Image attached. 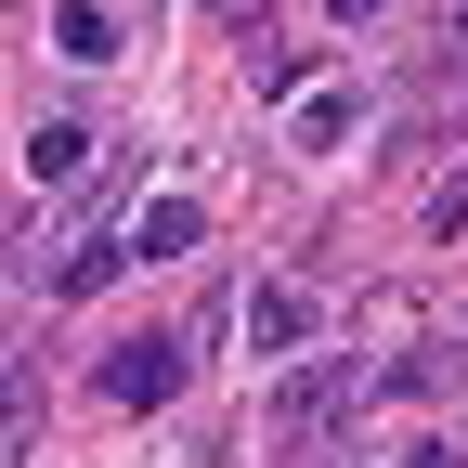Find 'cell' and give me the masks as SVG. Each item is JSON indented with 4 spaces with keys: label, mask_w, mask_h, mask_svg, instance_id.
Here are the masks:
<instances>
[{
    "label": "cell",
    "mask_w": 468,
    "mask_h": 468,
    "mask_svg": "<svg viewBox=\"0 0 468 468\" xmlns=\"http://www.w3.org/2000/svg\"><path fill=\"white\" fill-rule=\"evenodd\" d=\"M365 403H378V365H365V351H300L286 390H273V430H286V455H325Z\"/></svg>",
    "instance_id": "cell-1"
},
{
    "label": "cell",
    "mask_w": 468,
    "mask_h": 468,
    "mask_svg": "<svg viewBox=\"0 0 468 468\" xmlns=\"http://www.w3.org/2000/svg\"><path fill=\"white\" fill-rule=\"evenodd\" d=\"M169 390H183V338H117V351H104V403H131V417H156Z\"/></svg>",
    "instance_id": "cell-2"
},
{
    "label": "cell",
    "mask_w": 468,
    "mask_h": 468,
    "mask_svg": "<svg viewBox=\"0 0 468 468\" xmlns=\"http://www.w3.org/2000/svg\"><path fill=\"white\" fill-rule=\"evenodd\" d=\"M248 351H261V365H300V351H313V286L300 273L248 286Z\"/></svg>",
    "instance_id": "cell-3"
},
{
    "label": "cell",
    "mask_w": 468,
    "mask_h": 468,
    "mask_svg": "<svg viewBox=\"0 0 468 468\" xmlns=\"http://www.w3.org/2000/svg\"><path fill=\"white\" fill-rule=\"evenodd\" d=\"M196 234H208V208H196V196H156V208H131V261H183Z\"/></svg>",
    "instance_id": "cell-4"
},
{
    "label": "cell",
    "mask_w": 468,
    "mask_h": 468,
    "mask_svg": "<svg viewBox=\"0 0 468 468\" xmlns=\"http://www.w3.org/2000/svg\"><path fill=\"white\" fill-rule=\"evenodd\" d=\"M79 169H91V131L79 117H39L27 131V183H79Z\"/></svg>",
    "instance_id": "cell-5"
},
{
    "label": "cell",
    "mask_w": 468,
    "mask_h": 468,
    "mask_svg": "<svg viewBox=\"0 0 468 468\" xmlns=\"http://www.w3.org/2000/svg\"><path fill=\"white\" fill-rule=\"evenodd\" d=\"M117 27H131V14H91V0H66V14H52L66 66H117Z\"/></svg>",
    "instance_id": "cell-6"
},
{
    "label": "cell",
    "mask_w": 468,
    "mask_h": 468,
    "mask_svg": "<svg viewBox=\"0 0 468 468\" xmlns=\"http://www.w3.org/2000/svg\"><path fill=\"white\" fill-rule=\"evenodd\" d=\"M286 131H300L313 156H338V144H351V91H300V117H286Z\"/></svg>",
    "instance_id": "cell-7"
},
{
    "label": "cell",
    "mask_w": 468,
    "mask_h": 468,
    "mask_svg": "<svg viewBox=\"0 0 468 468\" xmlns=\"http://www.w3.org/2000/svg\"><path fill=\"white\" fill-rule=\"evenodd\" d=\"M430 221H442V234H468V156L442 169V183H430Z\"/></svg>",
    "instance_id": "cell-8"
},
{
    "label": "cell",
    "mask_w": 468,
    "mask_h": 468,
    "mask_svg": "<svg viewBox=\"0 0 468 468\" xmlns=\"http://www.w3.org/2000/svg\"><path fill=\"white\" fill-rule=\"evenodd\" d=\"M325 14H338V27H365V14H390V0H325Z\"/></svg>",
    "instance_id": "cell-9"
},
{
    "label": "cell",
    "mask_w": 468,
    "mask_h": 468,
    "mask_svg": "<svg viewBox=\"0 0 468 468\" xmlns=\"http://www.w3.org/2000/svg\"><path fill=\"white\" fill-rule=\"evenodd\" d=\"M442 52H455V66H468V0H455V27H442Z\"/></svg>",
    "instance_id": "cell-10"
},
{
    "label": "cell",
    "mask_w": 468,
    "mask_h": 468,
    "mask_svg": "<svg viewBox=\"0 0 468 468\" xmlns=\"http://www.w3.org/2000/svg\"><path fill=\"white\" fill-rule=\"evenodd\" d=\"M403 468H455V442H417V455H403Z\"/></svg>",
    "instance_id": "cell-11"
},
{
    "label": "cell",
    "mask_w": 468,
    "mask_h": 468,
    "mask_svg": "<svg viewBox=\"0 0 468 468\" xmlns=\"http://www.w3.org/2000/svg\"><path fill=\"white\" fill-rule=\"evenodd\" d=\"M221 14H248V0H221Z\"/></svg>",
    "instance_id": "cell-12"
}]
</instances>
